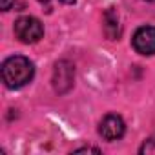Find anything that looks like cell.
Here are the masks:
<instances>
[{"mask_svg":"<svg viewBox=\"0 0 155 155\" xmlns=\"http://www.w3.org/2000/svg\"><path fill=\"white\" fill-rule=\"evenodd\" d=\"M0 73H2V82L6 84V88L20 90L33 81L35 64L24 55H13L2 62Z\"/></svg>","mask_w":155,"mask_h":155,"instance_id":"cell-1","label":"cell"},{"mask_svg":"<svg viewBox=\"0 0 155 155\" xmlns=\"http://www.w3.org/2000/svg\"><path fill=\"white\" fill-rule=\"evenodd\" d=\"M13 31H15V37L20 42H24V44H35V42H38L44 37V24L37 17L26 15V17H20V18L15 20Z\"/></svg>","mask_w":155,"mask_h":155,"instance_id":"cell-2","label":"cell"},{"mask_svg":"<svg viewBox=\"0 0 155 155\" xmlns=\"http://www.w3.org/2000/svg\"><path fill=\"white\" fill-rule=\"evenodd\" d=\"M126 133V122L120 115L117 113H108L102 117L101 124H99V135L108 140V142H115L120 140Z\"/></svg>","mask_w":155,"mask_h":155,"instance_id":"cell-3","label":"cell"},{"mask_svg":"<svg viewBox=\"0 0 155 155\" xmlns=\"http://www.w3.org/2000/svg\"><path fill=\"white\" fill-rule=\"evenodd\" d=\"M75 81V66L69 60H58L53 69V88L57 93H68L73 88Z\"/></svg>","mask_w":155,"mask_h":155,"instance_id":"cell-4","label":"cell"},{"mask_svg":"<svg viewBox=\"0 0 155 155\" xmlns=\"http://www.w3.org/2000/svg\"><path fill=\"white\" fill-rule=\"evenodd\" d=\"M131 46L139 55H155V26H140L131 37Z\"/></svg>","mask_w":155,"mask_h":155,"instance_id":"cell-5","label":"cell"},{"mask_svg":"<svg viewBox=\"0 0 155 155\" xmlns=\"http://www.w3.org/2000/svg\"><path fill=\"white\" fill-rule=\"evenodd\" d=\"M104 33L110 40H117L120 37V26H119V17L113 11H108L104 17Z\"/></svg>","mask_w":155,"mask_h":155,"instance_id":"cell-6","label":"cell"},{"mask_svg":"<svg viewBox=\"0 0 155 155\" xmlns=\"http://www.w3.org/2000/svg\"><path fill=\"white\" fill-rule=\"evenodd\" d=\"M139 153L142 155H155V137H150L142 142V146L139 148Z\"/></svg>","mask_w":155,"mask_h":155,"instance_id":"cell-7","label":"cell"},{"mask_svg":"<svg viewBox=\"0 0 155 155\" xmlns=\"http://www.w3.org/2000/svg\"><path fill=\"white\" fill-rule=\"evenodd\" d=\"M0 4H2V11H9L15 6V0H0Z\"/></svg>","mask_w":155,"mask_h":155,"instance_id":"cell-8","label":"cell"},{"mask_svg":"<svg viewBox=\"0 0 155 155\" xmlns=\"http://www.w3.org/2000/svg\"><path fill=\"white\" fill-rule=\"evenodd\" d=\"M82 151H93V153H101L99 148H93V146H84V148H77L75 153H82Z\"/></svg>","mask_w":155,"mask_h":155,"instance_id":"cell-9","label":"cell"},{"mask_svg":"<svg viewBox=\"0 0 155 155\" xmlns=\"http://www.w3.org/2000/svg\"><path fill=\"white\" fill-rule=\"evenodd\" d=\"M144 2H151V4H155V0H144Z\"/></svg>","mask_w":155,"mask_h":155,"instance_id":"cell-10","label":"cell"}]
</instances>
